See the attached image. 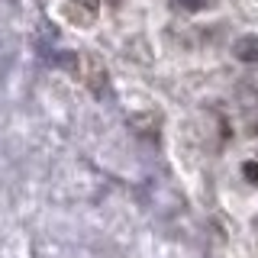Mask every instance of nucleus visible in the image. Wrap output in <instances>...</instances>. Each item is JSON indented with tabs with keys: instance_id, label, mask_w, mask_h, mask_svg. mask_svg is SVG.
Here are the masks:
<instances>
[{
	"instance_id": "39448f33",
	"label": "nucleus",
	"mask_w": 258,
	"mask_h": 258,
	"mask_svg": "<svg viewBox=\"0 0 258 258\" xmlns=\"http://www.w3.org/2000/svg\"><path fill=\"white\" fill-rule=\"evenodd\" d=\"M107 4H113V7H119V0H107Z\"/></svg>"
},
{
	"instance_id": "20e7f679",
	"label": "nucleus",
	"mask_w": 258,
	"mask_h": 258,
	"mask_svg": "<svg viewBox=\"0 0 258 258\" xmlns=\"http://www.w3.org/2000/svg\"><path fill=\"white\" fill-rule=\"evenodd\" d=\"M242 174H245L248 181L258 184V161H245V165H242Z\"/></svg>"
},
{
	"instance_id": "f257e3e1",
	"label": "nucleus",
	"mask_w": 258,
	"mask_h": 258,
	"mask_svg": "<svg viewBox=\"0 0 258 258\" xmlns=\"http://www.w3.org/2000/svg\"><path fill=\"white\" fill-rule=\"evenodd\" d=\"M64 16L71 26H91L97 20V4L94 0H68L64 4Z\"/></svg>"
},
{
	"instance_id": "7ed1b4c3",
	"label": "nucleus",
	"mask_w": 258,
	"mask_h": 258,
	"mask_svg": "<svg viewBox=\"0 0 258 258\" xmlns=\"http://www.w3.org/2000/svg\"><path fill=\"white\" fill-rule=\"evenodd\" d=\"M184 10H207V7H213V0H181Z\"/></svg>"
},
{
	"instance_id": "f03ea898",
	"label": "nucleus",
	"mask_w": 258,
	"mask_h": 258,
	"mask_svg": "<svg viewBox=\"0 0 258 258\" xmlns=\"http://www.w3.org/2000/svg\"><path fill=\"white\" fill-rule=\"evenodd\" d=\"M232 55H236L239 61L258 64V36H239L236 45H232Z\"/></svg>"
}]
</instances>
